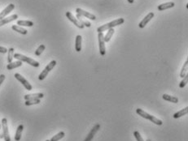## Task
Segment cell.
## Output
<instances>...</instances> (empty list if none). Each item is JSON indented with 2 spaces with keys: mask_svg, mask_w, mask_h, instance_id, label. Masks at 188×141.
Here are the masks:
<instances>
[{
  "mask_svg": "<svg viewBox=\"0 0 188 141\" xmlns=\"http://www.w3.org/2000/svg\"><path fill=\"white\" fill-rule=\"evenodd\" d=\"M125 22V20L123 18H119V19H117L113 20V21H111L108 23V24H105L104 25H101L100 27H99L97 28V31L99 33H103L106 30H108L109 28H113L116 26H118V25H122L123 23Z\"/></svg>",
  "mask_w": 188,
  "mask_h": 141,
  "instance_id": "cell-1",
  "label": "cell"
},
{
  "mask_svg": "<svg viewBox=\"0 0 188 141\" xmlns=\"http://www.w3.org/2000/svg\"><path fill=\"white\" fill-rule=\"evenodd\" d=\"M136 113L139 114V116H141L142 118H146V119L150 120L151 122H153V123H155V124L158 125V126H161V125L163 124V122H162L161 119H159L157 118H155V116L151 115V114H149L148 113H147V112H145L144 110H143L142 109L140 108L137 109Z\"/></svg>",
  "mask_w": 188,
  "mask_h": 141,
  "instance_id": "cell-2",
  "label": "cell"
},
{
  "mask_svg": "<svg viewBox=\"0 0 188 141\" xmlns=\"http://www.w3.org/2000/svg\"><path fill=\"white\" fill-rule=\"evenodd\" d=\"M14 58L19 60V61H21V62H27L28 64L33 66V67H34V68H38L39 65H40L38 62L35 61V60L33 59V58H29V57H27V56H25V55H23V54H14Z\"/></svg>",
  "mask_w": 188,
  "mask_h": 141,
  "instance_id": "cell-3",
  "label": "cell"
},
{
  "mask_svg": "<svg viewBox=\"0 0 188 141\" xmlns=\"http://www.w3.org/2000/svg\"><path fill=\"white\" fill-rule=\"evenodd\" d=\"M55 65H56V61H55V60H52V62H50L49 64H47V66L44 68V70H42L41 72V74L39 75V76H38V80H43L46 76H47V75H48V73H49L50 71L55 67Z\"/></svg>",
  "mask_w": 188,
  "mask_h": 141,
  "instance_id": "cell-4",
  "label": "cell"
},
{
  "mask_svg": "<svg viewBox=\"0 0 188 141\" xmlns=\"http://www.w3.org/2000/svg\"><path fill=\"white\" fill-rule=\"evenodd\" d=\"M1 126H2V131H3V139L5 141H11L10 135H9L8 126V120L6 118H3L1 121Z\"/></svg>",
  "mask_w": 188,
  "mask_h": 141,
  "instance_id": "cell-5",
  "label": "cell"
},
{
  "mask_svg": "<svg viewBox=\"0 0 188 141\" xmlns=\"http://www.w3.org/2000/svg\"><path fill=\"white\" fill-rule=\"evenodd\" d=\"M99 53L101 55H105L106 54V48H105V41H104V35L103 33H99Z\"/></svg>",
  "mask_w": 188,
  "mask_h": 141,
  "instance_id": "cell-6",
  "label": "cell"
},
{
  "mask_svg": "<svg viewBox=\"0 0 188 141\" xmlns=\"http://www.w3.org/2000/svg\"><path fill=\"white\" fill-rule=\"evenodd\" d=\"M14 76H15V78H16L18 81H20L22 84H23V86L25 88V89L28 90V91H31V90H32V88H33L32 85H31V84L29 83V81H28L27 80H25L20 74L16 73Z\"/></svg>",
  "mask_w": 188,
  "mask_h": 141,
  "instance_id": "cell-7",
  "label": "cell"
},
{
  "mask_svg": "<svg viewBox=\"0 0 188 141\" xmlns=\"http://www.w3.org/2000/svg\"><path fill=\"white\" fill-rule=\"evenodd\" d=\"M76 12L77 14H79L80 16L86 17V18H87V19L92 20H96V16L95 15H93V14L90 13V12H87L86 11H84V10H82V8H77Z\"/></svg>",
  "mask_w": 188,
  "mask_h": 141,
  "instance_id": "cell-8",
  "label": "cell"
},
{
  "mask_svg": "<svg viewBox=\"0 0 188 141\" xmlns=\"http://www.w3.org/2000/svg\"><path fill=\"white\" fill-rule=\"evenodd\" d=\"M99 128H100V125L99 124H96V126H94L84 141H92V140L94 139L95 136H96V134L97 133V131L99 130Z\"/></svg>",
  "mask_w": 188,
  "mask_h": 141,
  "instance_id": "cell-9",
  "label": "cell"
},
{
  "mask_svg": "<svg viewBox=\"0 0 188 141\" xmlns=\"http://www.w3.org/2000/svg\"><path fill=\"white\" fill-rule=\"evenodd\" d=\"M66 16H67V18H68V19L70 20V21L73 22L74 25H76L77 28H82V29L83 28H84V26L80 24L79 21L77 20V19L76 17L74 16V15H73V14L70 12V11H67V12H66Z\"/></svg>",
  "mask_w": 188,
  "mask_h": 141,
  "instance_id": "cell-10",
  "label": "cell"
},
{
  "mask_svg": "<svg viewBox=\"0 0 188 141\" xmlns=\"http://www.w3.org/2000/svg\"><path fill=\"white\" fill-rule=\"evenodd\" d=\"M153 17H154V13H153V12H149V13L147 14V16L142 20V21L139 23V27L140 28H143L147 25V23L150 21L152 19Z\"/></svg>",
  "mask_w": 188,
  "mask_h": 141,
  "instance_id": "cell-11",
  "label": "cell"
},
{
  "mask_svg": "<svg viewBox=\"0 0 188 141\" xmlns=\"http://www.w3.org/2000/svg\"><path fill=\"white\" fill-rule=\"evenodd\" d=\"M14 8H15V5L14 4H12V3L9 4L2 12H0V20L5 18V16H7L11 11H13Z\"/></svg>",
  "mask_w": 188,
  "mask_h": 141,
  "instance_id": "cell-12",
  "label": "cell"
},
{
  "mask_svg": "<svg viewBox=\"0 0 188 141\" xmlns=\"http://www.w3.org/2000/svg\"><path fill=\"white\" fill-rule=\"evenodd\" d=\"M17 18H18V16H17V14H14V15L11 16L0 20V27L3 26V25H7V24H8V23H10V22L11 21H13V20H16Z\"/></svg>",
  "mask_w": 188,
  "mask_h": 141,
  "instance_id": "cell-13",
  "label": "cell"
},
{
  "mask_svg": "<svg viewBox=\"0 0 188 141\" xmlns=\"http://www.w3.org/2000/svg\"><path fill=\"white\" fill-rule=\"evenodd\" d=\"M44 97L43 93L38 92V93H33V94H26L24 97L25 100H32V99H41Z\"/></svg>",
  "mask_w": 188,
  "mask_h": 141,
  "instance_id": "cell-14",
  "label": "cell"
},
{
  "mask_svg": "<svg viewBox=\"0 0 188 141\" xmlns=\"http://www.w3.org/2000/svg\"><path fill=\"white\" fill-rule=\"evenodd\" d=\"M77 19V20L79 21V23L81 25H82L84 27H87V28H90L91 26V24H90V22L86 20H84L83 19V16H80L79 14H76V16H75Z\"/></svg>",
  "mask_w": 188,
  "mask_h": 141,
  "instance_id": "cell-15",
  "label": "cell"
},
{
  "mask_svg": "<svg viewBox=\"0 0 188 141\" xmlns=\"http://www.w3.org/2000/svg\"><path fill=\"white\" fill-rule=\"evenodd\" d=\"M174 2H168V3H162L161 5L158 6V10L159 11H164V10H166V9L172 8L174 7Z\"/></svg>",
  "mask_w": 188,
  "mask_h": 141,
  "instance_id": "cell-16",
  "label": "cell"
},
{
  "mask_svg": "<svg viewBox=\"0 0 188 141\" xmlns=\"http://www.w3.org/2000/svg\"><path fill=\"white\" fill-rule=\"evenodd\" d=\"M82 38L81 35H77L75 40V49L77 52H80L82 50Z\"/></svg>",
  "mask_w": 188,
  "mask_h": 141,
  "instance_id": "cell-17",
  "label": "cell"
},
{
  "mask_svg": "<svg viewBox=\"0 0 188 141\" xmlns=\"http://www.w3.org/2000/svg\"><path fill=\"white\" fill-rule=\"evenodd\" d=\"M22 66V62L21 61H16V62H11L10 63L8 64L7 66V69L9 70H13L15 68H20V67H21Z\"/></svg>",
  "mask_w": 188,
  "mask_h": 141,
  "instance_id": "cell-18",
  "label": "cell"
},
{
  "mask_svg": "<svg viewBox=\"0 0 188 141\" xmlns=\"http://www.w3.org/2000/svg\"><path fill=\"white\" fill-rule=\"evenodd\" d=\"M23 129H24V126L23 125H19L18 126V128L17 129V132H16V135H15V140L16 141L20 140Z\"/></svg>",
  "mask_w": 188,
  "mask_h": 141,
  "instance_id": "cell-19",
  "label": "cell"
},
{
  "mask_svg": "<svg viewBox=\"0 0 188 141\" xmlns=\"http://www.w3.org/2000/svg\"><path fill=\"white\" fill-rule=\"evenodd\" d=\"M162 98H163L164 100L169 101V102H172V103L176 104L178 102V98H176V97H173V96L168 95V94H164Z\"/></svg>",
  "mask_w": 188,
  "mask_h": 141,
  "instance_id": "cell-20",
  "label": "cell"
},
{
  "mask_svg": "<svg viewBox=\"0 0 188 141\" xmlns=\"http://www.w3.org/2000/svg\"><path fill=\"white\" fill-rule=\"evenodd\" d=\"M11 28H12L14 31H16L17 33H20V34H23V35H25V34H27L28 33V31L25 29V28L20 27V26H18V25H12V26H11Z\"/></svg>",
  "mask_w": 188,
  "mask_h": 141,
  "instance_id": "cell-21",
  "label": "cell"
},
{
  "mask_svg": "<svg viewBox=\"0 0 188 141\" xmlns=\"http://www.w3.org/2000/svg\"><path fill=\"white\" fill-rule=\"evenodd\" d=\"M187 112H188V107L186 106V108L181 110H179V111H177V113H175L173 117H174V118H181V117L186 115V114H187Z\"/></svg>",
  "mask_w": 188,
  "mask_h": 141,
  "instance_id": "cell-22",
  "label": "cell"
},
{
  "mask_svg": "<svg viewBox=\"0 0 188 141\" xmlns=\"http://www.w3.org/2000/svg\"><path fill=\"white\" fill-rule=\"evenodd\" d=\"M18 26H26V27H32L33 25V22L30 20H18L17 21Z\"/></svg>",
  "mask_w": 188,
  "mask_h": 141,
  "instance_id": "cell-23",
  "label": "cell"
},
{
  "mask_svg": "<svg viewBox=\"0 0 188 141\" xmlns=\"http://www.w3.org/2000/svg\"><path fill=\"white\" fill-rule=\"evenodd\" d=\"M114 32H115L114 28H109V29L108 30L107 34L104 36V41H105V42H108V41L111 40V38H112V37L113 36V34H114Z\"/></svg>",
  "mask_w": 188,
  "mask_h": 141,
  "instance_id": "cell-24",
  "label": "cell"
},
{
  "mask_svg": "<svg viewBox=\"0 0 188 141\" xmlns=\"http://www.w3.org/2000/svg\"><path fill=\"white\" fill-rule=\"evenodd\" d=\"M187 67H188V60H186V62H184L183 68H182V70H181V72H180V77L183 78V77L187 74Z\"/></svg>",
  "mask_w": 188,
  "mask_h": 141,
  "instance_id": "cell-25",
  "label": "cell"
},
{
  "mask_svg": "<svg viewBox=\"0 0 188 141\" xmlns=\"http://www.w3.org/2000/svg\"><path fill=\"white\" fill-rule=\"evenodd\" d=\"M64 136H65V133L64 132V131H60V132H59L58 134H56L55 136H53V137L50 140V141H59L61 139L64 138Z\"/></svg>",
  "mask_w": 188,
  "mask_h": 141,
  "instance_id": "cell-26",
  "label": "cell"
},
{
  "mask_svg": "<svg viewBox=\"0 0 188 141\" xmlns=\"http://www.w3.org/2000/svg\"><path fill=\"white\" fill-rule=\"evenodd\" d=\"M41 102L40 99H32V100H27L25 101V105L26 106H33V105H38Z\"/></svg>",
  "mask_w": 188,
  "mask_h": 141,
  "instance_id": "cell-27",
  "label": "cell"
},
{
  "mask_svg": "<svg viewBox=\"0 0 188 141\" xmlns=\"http://www.w3.org/2000/svg\"><path fill=\"white\" fill-rule=\"evenodd\" d=\"M14 58V49L13 48H10L8 50V63L12 62V59Z\"/></svg>",
  "mask_w": 188,
  "mask_h": 141,
  "instance_id": "cell-28",
  "label": "cell"
},
{
  "mask_svg": "<svg viewBox=\"0 0 188 141\" xmlns=\"http://www.w3.org/2000/svg\"><path fill=\"white\" fill-rule=\"evenodd\" d=\"M46 49V46H44V45H40V46H38V48L35 51V55L36 56H40L42 54V53Z\"/></svg>",
  "mask_w": 188,
  "mask_h": 141,
  "instance_id": "cell-29",
  "label": "cell"
},
{
  "mask_svg": "<svg viewBox=\"0 0 188 141\" xmlns=\"http://www.w3.org/2000/svg\"><path fill=\"white\" fill-rule=\"evenodd\" d=\"M187 81H188V74H186V75L183 77V80L179 83V88H183L186 85V84H187Z\"/></svg>",
  "mask_w": 188,
  "mask_h": 141,
  "instance_id": "cell-30",
  "label": "cell"
},
{
  "mask_svg": "<svg viewBox=\"0 0 188 141\" xmlns=\"http://www.w3.org/2000/svg\"><path fill=\"white\" fill-rule=\"evenodd\" d=\"M134 138L136 139L137 141H144L143 140V139L142 138L141 135H140V133H139V131H137V130L134 132Z\"/></svg>",
  "mask_w": 188,
  "mask_h": 141,
  "instance_id": "cell-31",
  "label": "cell"
},
{
  "mask_svg": "<svg viewBox=\"0 0 188 141\" xmlns=\"http://www.w3.org/2000/svg\"><path fill=\"white\" fill-rule=\"evenodd\" d=\"M8 50L5 48V47H3V46H0V53H2V54H6V53H8Z\"/></svg>",
  "mask_w": 188,
  "mask_h": 141,
  "instance_id": "cell-32",
  "label": "cell"
},
{
  "mask_svg": "<svg viewBox=\"0 0 188 141\" xmlns=\"http://www.w3.org/2000/svg\"><path fill=\"white\" fill-rule=\"evenodd\" d=\"M4 80H5V76L3 75V74H2V75H0V86H1V84L3 83Z\"/></svg>",
  "mask_w": 188,
  "mask_h": 141,
  "instance_id": "cell-33",
  "label": "cell"
},
{
  "mask_svg": "<svg viewBox=\"0 0 188 141\" xmlns=\"http://www.w3.org/2000/svg\"><path fill=\"white\" fill-rule=\"evenodd\" d=\"M0 139H3V131H2V126H1V122H0Z\"/></svg>",
  "mask_w": 188,
  "mask_h": 141,
  "instance_id": "cell-34",
  "label": "cell"
},
{
  "mask_svg": "<svg viewBox=\"0 0 188 141\" xmlns=\"http://www.w3.org/2000/svg\"><path fill=\"white\" fill-rule=\"evenodd\" d=\"M127 1H128L130 3H131V4H132V3H134V0H127Z\"/></svg>",
  "mask_w": 188,
  "mask_h": 141,
  "instance_id": "cell-35",
  "label": "cell"
},
{
  "mask_svg": "<svg viewBox=\"0 0 188 141\" xmlns=\"http://www.w3.org/2000/svg\"><path fill=\"white\" fill-rule=\"evenodd\" d=\"M46 141H50V140H46Z\"/></svg>",
  "mask_w": 188,
  "mask_h": 141,
  "instance_id": "cell-36",
  "label": "cell"
}]
</instances>
